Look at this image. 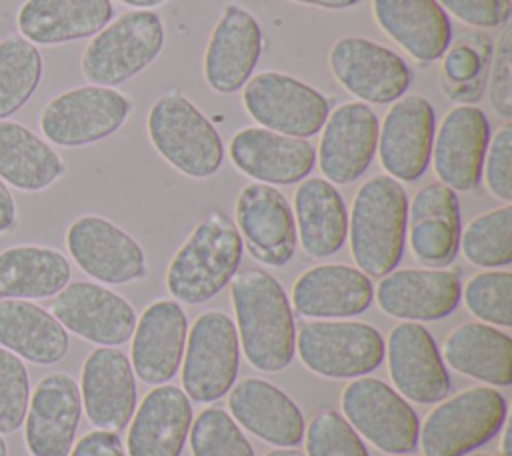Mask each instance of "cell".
<instances>
[{"instance_id":"obj_2","label":"cell","mask_w":512,"mask_h":456,"mask_svg":"<svg viewBox=\"0 0 512 456\" xmlns=\"http://www.w3.org/2000/svg\"><path fill=\"white\" fill-rule=\"evenodd\" d=\"M408 196L392 176L368 178L352 200L348 218L350 254L368 278L392 272L404 254Z\"/></svg>"},{"instance_id":"obj_1","label":"cell","mask_w":512,"mask_h":456,"mask_svg":"<svg viewBox=\"0 0 512 456\" xmlns=\"http://www.w3.org/2000/svg\"><path fill=\"white\" fill-rule=\"evenodd\" d=\"M230 296L250 366L260 372L284 370L296 352V326L282 284L266 270L246 268L232 278Z\"/></svg>"},{"instance_id":"obj_23","label":"cell","mask_w":512,"mask_h":456,"mask_svg":"<svg viewBox=\"0 0 512 456\" xmlns=\"http://www.w3.org/2000/svg\"><path fill=\"white\" fill-rule=\"evenodd\" d=\"M228 156L242 174L270 186L304 180L316 162V150L306 138L258 126L238 130L228 144Z\"/></svg>"},{"instance_id":"obj_25","label":"cell","mask_w":512,"mask_h":456,"mask_svg":"<svg viewBox=\"0 0 512 456\" xmlns=\"http://www.w3.org/2000/svg\"><path fill=\"white\" fill-rule=\"evenodd\" d=\"M188 324L176 300H156L146 306L132 332L130 364L146 384H164L180 368Z\"/></svg>"},{"instance_id":"obj_29","label":"cell","mask_w":512,"mask_h":456,"mask_svg":"<svg viewBox=\"0 0 512 456\" xmlns=\"http://www.w3.org/2000/svg\"><path fill=\"white\" fill-rule=\"evenodd\" d=\"M134 410L126 440L128 456H180L192 424L186 392L158 384Z\"/></svg>"},{"instance_id":"obj_26","label":"cell","mask_w":512,"mask_h":456,"mask_svg":"<svg viewBox=\"0 0 512 456\" xmlns=\"http://www.w3.org/2000/svg\"><path fill=\"white\" fill-rule=\"evenodd\" d=\"M408 242L414 258L430 268L450 264L460 248V206L442 182L422 186L408 204Z\"/></svg>"},{"instance_id":"obj_50","label":"cell","mask_w":512,"mask_h":456,"mask_svg":"<svg viewBox=\"0 0 512 456\" xmlns=\"http://www.w3.org/2000/svg\"><path fill=\"white\" fill-rule=\"evenodd\" d=\"M122 4H128V6H134L138 10H148V8H154V6H160L164 4L166 0H120Z\"/></svg>"},{"instance_id":"obj_33","label":"cell","mask_w":512,"mask_h":456,"mask_svg":"<svg viewBox=\"0 0 512 456\" xmlns=\"http://www.w3.org/2000/svg\"><path fill=\"white\" fill-rule=\"evenodd\" d=\"M0 344L22 360L50 366L68 354L70 336L52 312L28 300L6 298L0 300Z\"/></svg>"},{"instance_id":"obj_32","label":"cell","mask_w":512,"mask_h":456,"mask_svg":"<svg viewBox=\"0 0 512 456\" xmlns=\"http://www.w3.org/2000/svg\"><path fill=\"white\" fill-rule=\"evenodd\" d=\"M296 236L312 258L336 254L348 232V212L336 186L324 178H304L294 192Z\"/></svg>"},{"instance_id":"obj_34","label":"cell","mask_w":512,"mask_h":456,"mask_svg":"<svg viewBox=\"0 0 512 456\" xmlns=\"http://www.w3.org/2000/svg\"><path fill=\"white\" fill-rule=\"evenodd\" d=\"M442 360L464 376L490 386L512 384V338L482 322H464L444 340Z\"/></svg>"},{"instance_id":"obj_4","label":"cell","mask_w":512,"mask_h":456,"mask_svg":"<svg viewBox=\"0 0 512 456\" xmlns=\"http://www.w3.org/2000/svg\"><path fill=\"white\" fill-rule=\"evenodd\" d=\"M146 130L156 152L190 178L216 174L224 144L214 124L180 92H166L148 110Z\"/></svg>"},{"instance_id":"obj_51","label":"cell","mask_w":512,"mask_h":456,"mask_svg":"<svg viewBox=\"0 0 512 456\" xmlns=\"http://www.w3.org/2000/svg\"><path fill=\"white\" fill-rule=\"evenodd\" d=\"M500 452L502 456H512V448H510V428L504 426L502 438H500Z\"/></svg>"},{"instance_id":"obj_21","label":"cell","mask_w":512,"mask_h":456,"mask_svg":"<svg viewBox=\"0 0 512 456\" xmlns=\"http://www.w3.org/2000/svg\"><path fill=\"white\" fill-rule=\"evenodd\" d=\"M82 408L98 430H122L136 408V380L128 356L116 346L92 350L80 374Z\"/></svg>"},{"instance_id":"obj_52","label":"cell","mask_w":512,"mask_h":456,"mask_svg":"<svg viewBox=\"0 0 512 456\" xmlns=\"http://www.w3.org/2000/svg\"><path fill=\"white\" fill-rule=\"evenodd\" d=\"M264 456H304L300 450H294V448H276Z\"/></svg>"},{"instance_id":"obj_49","label":"cell","mask_w":512,"mask_h":456,"mask_svg":"<svg viewBox=\"0 0 512 456\" xmlns=\"http://www.w3.org/2000/svg\"><path fill=\"white\" fill-rule=\"evenodd\" d=\"M292 2L326 8V10H346V8H352L354 4H358L360 0H292Z\"/></svg>"},{"instance_id":"obj_27","label":"cell","mask_w":512,"mask_h":456,"mask_svg":"<svg viewBox=\"0 0 512 456\" xmlns=\"http://www.w3.org/2000/svg\"><path fill=\"white\" fill-rule=\"evenodd\" d=\"M228 408L236 424L278 448H292L304 438V416L276 384L244 378L228 390Z\"/></svg>"},{"instance_id":"obj_6","label":"cell","mask_w":512,"mask_h":456,"mask_svg":"<svg viewBox=\"0 0 512 456\" xmlns=\"http://www.w3.org/2000/svg\"><path fill=\"white\" fill-rule=\"evenodd\" d=\"M506 400L490 386H470L440 402L424 420V456H464L494 438L506 420Z\"/></svg>"},{"instance_id":"obj_39","label":"cell","mask_w":512,"mask_h":456,"mask_svg":"<svg viewBox=\"0 0 512 456\" xmlns=\"http://www.w3.org/2000/svg\"><path fill=\"white\" fill-rule=\"evenodd\" d=\"M188 434L192 456H254L248 438L224 408L202 410Z\"/></svg>"},{"instance_id":"obj_15","label":"cell","mask_w":512,"mask_h":456,"mask_svg":"<svg viewBox=\"0 0 512 456\" xmlns=\"http://www.w3.org/2000/svg\"><path fill=\"white\" fill-rule=\"evenodd\" d=\"M236 228L262 264L284 266L296 252V222L284 194L270 184H246L234 206Z\"/></svg>"},{"instance_id":"obj_12","label":"cell","mask_w":512,"mask_h":456,"mask_svg":"<svg viewBox=\"0 0 512 456\" xmlns=\"http://www.w3.org/2000/svg\"><path fill=\"white\" fill-rule=\"evenodd\" d=\"M328 66L350 94L372 104L398 100L412 78L396 52L362 36L340 38L328 52Z\"/></svg>"},{"instance_id":"obj_16","label":"cell","mask_w":512,"mask_h":456,"mask_svg":"<svg viewBox=\"0 0 512 456\" xmlns=\"http://www.w3.org/2000/svg\"><path fill=\"white\" fill-rule=\"evenodd\" d=\"M388 374L396 392L418 404H434L448 396L450 376L434 336L418 322H400L386 342Z\"/></svg>"},{"instance_id":"obj_22","label":"cell","mask_w":512,"mask_h":456,"mask_svg":"<svg viewBox=\"0 0 512 456\" xmlns=\"http://www.w3.org/2000/svg\"><path fill=\"white\" fill-rule=\"evenodd\" d=\"M82 400L76 380L64 372L44 376L30 394L24 440L32 456H68L80 424Z\"/></svg>"},{"instance_id":"obj_28","label":"cell","mask_w":512,"mask_h":456,"mask_svg":"<svg viewBox=\"0 0 512 456\" xmlns=\"http://www.w3.org/2000/svg\"><path fill=\"white\" fill-rule=\"evenodd\" d=\"M372 298V280L362 270L346 264H320L296 278L290 306L306 318L338 320L362 314Z\"/></svg>"},{"instance_id":"obj_47","label":"cell","mask_w":512,"mask_h":456,"mask_svg":"<svg viewBox=\"0 0 512 456\" xmlns=\"http://www.w3.org/2000/svg\"><path fill=\"white\" fill-rule=\"evenodd\" d=\"M446 52L448 54L444 58V72L452 82L464 84V82H470L472 78H476V74L480 70V56L476 54V50L460 44Z\"/></svg>"},{"instance_id":"obj_43","label":"cell","mask_w":512,"mask_h":456,"mask_svg":"<svg viewBox=\"0 0 512 456\" xmlns=\"http://www.w3.org/2000/svg\"><path fill=\"white\" fill-rule=\"evenodd\" d=\"M484 176L492 196L510 204L512 200V124H502L484 154Z\"/></svg>"},{"instance_id":"obj_30","label":"cell","mask_w":512,"mask_h":456,"mask_svg":"<svg viewBox=\"0 0 512 456\" xmlns=\"http://www.w3.org/2000/svg\"><path fill=\"white\" fill-rule=\"evenodd\" d=\"M112 14L110 0H26L16 24L28 42L52 46L98 34Z\"/></svg>"},{"instance_id":"obj_44","label":"cell","mask_w":512,"mask_h":456,"mask_svg":"<svg viewBox=\"0 0 512 456\" xmlns=\"http://www.w3.org/2000/svg\"><path fill=\"white\" fill-rule=\"evenodd\" d=\"M512 28L506 26L492 58L488 78V98L494 112L502 118H512Z\"/></svg>"},{"instance_id":"obj_42","label":"cell","mask_w":512,"mask_h":456,"mask_svg":"<svg viewBox=\"0 0 512 456\" xmlns=\"http://www.w3.org/2000/svg\"><path fill=\"white\" fill-rule=\"evenodd\" d=\"M30 402V376L16 354L0 346V434L16 432Z\"/></svg>"},{"instance_id":"obj_14","label":"cell","mask_w":512,"mask_h":456,"mask_svg":"<svg viewBox=\"0 0 512 456\" xmlns=\"http://www.w3.org/2000/svg\"><path fill=\"white\" fill-rule=\"evenodd\" d=\"M436 116L432 104L418 94L394 100L378 126L376 152L382 168L402 182L418 180L430 162Z\"/></svg>"},{"instance_id":"obj_35","label":"cell","mask_w":512,"mask_h":456,"mask_svg":"<svg viewBox=\"0 0 512 456\" xmlns=\"http://www.w3.org/2000/svg\"><path fill=\"white\" fill-rule=\"evenodd\" d=\"M72 276L68 258L48 246H10L0 252V298L56 296Z\"/></svg>"},{"instance_id":"obj_13","label":"cell","mask_w":512,"mask_h":456,"mask_svg":"<svg viewBox=\"0 0 512 456\" xmlns=\"http://www.w3.org/2000/svg\"><path fill=\"white\" fill-rule=\"evenodd\" d=\"M66 248L82 272L104 284H126L146 274L142 246L102 216L76 218L66 230Z\"/></svg>"},{"instance_id":"obj_40","label":"cell","mask_w":512,"mask_h":456,"mask_svg":"<svg viewBox=\"0 0 512 456\" xmlns=\"http://www.w3.org/2000/svg\"><path fill=\"white\" fill-rule=\"evenodd\" d=\"M464 304L472 316L494 326H512V274L486 270L474 274L464 286Z\"/></svg>"},{"instance_id":"obj_7","label":"cell","mask_w":512,"mask_h":456,"mask_svg":"<svg viewBox=\"0 0 512 456\" xmlns=\"http://www.w3.org/2000/svg\"><path fill=\"white\" fill-rule=\"evenodd\" d=\"M240 364L238 332L232 318L206 310L186 334L182 386L190 400L206 404L222 398L236 382Z\"/></svg>"},{"instance_id":"obj_48","label":"cell","mask_w":512,"mask_h":456,"mask_svg":"<svg viewBox=\"0 0 512 456\" xmlns=\"http://www.w3.org/2000/svg\"><path fill=\"white\" fill-rule=\"evenodd\" d=\"M16 214V200L8 184L0 178V234H6L16 226Z\"/></svg>"},{"instance_id":"obj_18","label":"cell","mask_w":512,"mask_h":456,"mask_svg":"<svg viewBox=\"0 0 512 456\" xmlns=\"http://www.w3.org/2000/svg\"><path fill=\"white\" fill-rule=\"evenodd\" d=\"M490 124L478 106L460 104L448 110L432 140V162L438 180L454 192H472L482 178Z\"/></svg>"},{"instance_id":"obj_31","label":"cell","mask_w":512,"mask_h":456,"mask_svg":"<svg viewBox=\"0 0 512 456\" xmlns=\"http://www.w3.org/2000/svg\"><path fill=\"white\" fill-rule=\"evenodd\" d=\"M372 14L376 24L420 62L442 58L450 46V20L436 0H372Z\"/></svg>"},{"instance_id":"obj_45","label":"cell","mask_w":512,"mask_h":456,"mask_svg":"<svg viewBox=\"0 0 512 456\" xmlns=\"http://www.w3.org/2000/svg\"><path fill=\"white\" fill-rule=\"evenodd\" d=\"M444 12L468 26L496 28L510 18V0H436Z\"/></svg>"},{"instance_id":"obj_9","label":"cell","mask_w":512,"mask_h":456,"mask_svg":"<svg viewBox=\"0 0 512 456\" xmlns=\"http://www.w3.org/2000/svg\"><path fill=\"white\" fill-rule=\"evenodd\" d=\"M348 424L372 446L388 454L412 452L418 444L416 410L386 382L370 376L354 378L340 396Z\"/></svg>"},{"instance_id":"obj_41","label":"cell","mask_w":512,"mask_h":456,"mask_svg":"<svg viewBox=\"0 0 512 456\" xmlns=\"http://www.w3.org/2000/svg\"><path fill=\"white\" fill-rule=\"evenodd\" d=\"M306 456H370L358 432L336 410L318 412L306 428Z\"/></svg>"},{"instance_id":"obj_8","label":"cell","mask_w":512,"mask_h":456,"mask_svg":"<svg viewBox=\"0 0 512 456\" xmlns=\"http://www.w3.org/2000/svg\"><path fill=\"white\" fill-rule=\"evenodd\" d=\"M302 364L324 378H356L376 370L384 360L380 332L364 322L314 320L296 334Z\"/></svg>"},{"instance_id":"obj_38","label":"cell","mask_w":512,"mask_h":456,"mask_svg":"<svg viewBox=\"0 0 512 456\" xmlns=\"http://www.w3.org/2000/svg\"><path fill=\"white\" fill-rule=\"evenodd\" d=\"M464 258L480 268H500L512 262V206L488 210L460 232Z\"/></svg>"},{"instance_id":"obj_19","label":"cell","mask_w":512,"mask_h":456,"mask_svg":"<svg viewBox=\"0 0 512 456\" xmlns=\"http://www.w3.org/2000/svg\"><path fill=\"white\" fill-rule=\"evenodd\" d=\"M378 118L366 102H344L322 126L318 162L332 184H350L370 166L378 142Z\"/></svg>"},{"instance_id":"obj_20","label":"cell","mask_w":512,"mask_h":456,"mask_svg":"<svg viewBox=\"0 0 512 456\" xmlns=\"http://www.w3.org/2000/svg\"><path fill=\"white\" fill-rule=\"evenodd\" d=\"M460 296V276L444 268L392 270L374 290L382 312L408 322L446 318L456 310Z\"/></svg>"},{"instance_id":"obj_36","label":"cell","mask_w":512,"mask_h":456,"mask_svg":"<svg viewBox=\"0 0 512 456\" xmlns=\"http://www.w3.org/2000/svg\"><path fill=\"white\" fill-rule=\"evenodd\" d=\"M64 174L60 154L20 122L0 120V178L22 190L40 192Z\"/></svg>"},{"instance_id":"obj_46","label":"cell","mask_w":512,"mask_h":456,"mask_svg":"<svg viewBox=\"0 0 512 456\" xmlns=\"http://www.w3.org/2000/svg\"><path fill=\"white\" fill-rule=\"evenodd\" d=\"M68 456H124V444L116 432L96 428L84 434L70 448Z\"/></svg>"},{"instance_id":"obj_24","label":"cell","mask_w":512,"mask_h":456,"mask_svg":"<svg viewBox=\"0 0 512 456\" xmlns=\"http://www.w3.org/2000/svg\"><path fill=\"white\" fill-rule=\"evenodd\" d=\"M262 52V28L256 18L230 4L214 26L204 52V78L216 94L238 92L252 76Z\"/></svg>"},{"instance_id":"obj_54","label":"cell","mask_w":512,"mask_h":456,"mask_svg":"<svg viewBox=\"0 0 512 456\" xmlns=\"http://www.w3.org/2000/svg\"><path fill=\"white\" fill-rule=\"evenodd\" d=\"M464 456H492V454H464Z\"/></svg>"},{"instance_id":"obj_17","label":"cell","mask_w":512,"mask_h":456,"mask_svg":"<svg viewBox=\"0 0 512 456\" xmlns=\"http://www.w3.org/2000/svg\"><path fill=\"white\" fill-rule=\"evenodd\" d=\"M52 314L72 334L102 346L124 344L136 326L132 304L94 282H68L52 302Z\"/></svg>"},{"instance_id":"obj_53","label":"cell","mask_w":512,"mask_h":456,"mask_svg":"<svg viewBox=\"0 0 512 456\" xmlns=\"http://www.w3.org/2000/svg\"><path fill=\"white\" fill-rule=\"evenodd\" d=\"M0 456H8V446H6L2 436H0Z\"/></svg>"},{"instance_id":"obj_37","label":"cell","mask_w":512,"mask_h":456,"mask_svg":"<svg viewBox=\"0 0 512 456\" xmlns=\"http://www.w3.org/2000/svg\"><path fill=\"white\" fill-rule=\"evenodd\" d=\"M42 80V54L22 36L0 40V120L18 112Z\"/></svg>"},{"instance_id":"obj_3","label":"cell","mask_w":512,"mask_h":456,"mask_svg":"<svg viewBox=\"0 0 512 456\" xmlns=\"http://www.w3.org/2000/svg\"><path fill=\"white\" fill-rule=\"evenodd\" d=\"M244 242L224 212H210L188 234L166 270V288L176 302L202 304L238 274Z\"/></svg>"},{"instance_id":"obj_10","label":"cell","mask_w":512,"mask_h":456,"mask_svg":"<svg viewBox=\"0 0 512 456\" xmlns=\"http://www.w3.org/2000/svg\"><path fill=\"white\" fill-rule=\"evenodd\" d=\"M132 102L106 86H80L54 96L40 114V130L48 142L64 148L86 146L120 130Z\"/></svg>"},{"instance_id":"obj_5","label":"cell","mask_w":512,"mask_h":456,"mask_svg":"<svg viewBox=\"0 0 512 456\" xmlns=\"http://www.w3.org/2000/svg\"><path fill=\"white\" fill-rule=\"evenodd\" d=\"M164 46V24L152 10H132L108 22L82 54V74L94 86L114 88L142 72Z\"/></svg>"},{"instance_id":"obj_55","label":"cell","mask_w":512,"mask_h":456,"mask_svg":"<svg viewBox=\"0 0 512 456\" xmlns=\"http://www.w3.org/2000/svg\"><path fill=\"white\" fill-rule=\"evenodd\" d=\"M396 456H404V454H396Z\"/></svg>"},{"instance_id":"obj_11","label":"cell","mask_w":512,"mask_h":456,"mask_svg":"<svg viewBox=\"0 0 512 456\" xmlns=\"http://www.w3.org/2000/svg\"><path fill=\"white\" fill-rule=\"evenodd\" d=\"M242 104L262 128L308 138L320 132L330 106L324 94L282 72H260L242 86Z\"/></svg>"}]
</instances>
